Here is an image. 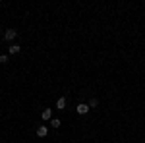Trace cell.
<instances>
[{"label":"cell","instance_id":"cell-1","mask_svg":"<svg viewBox=\"0 0 145 143\" xmlns=\"http://www.w3.org/2000/svg\"><path fill=\"white\" fill-rule=\"evenodd\" d=\"M16 37H18V31L16 29H6L4 31V41H14Z\"/></svg>","mask_w":145,"mask_h":143},{"label":"cell","instance_id":"cell-2","mask_svg":"<svg viewBox=\"0 0 145 143\" xmlns=\"http://www.w3.org/2000/svg\"><path fill=\"white\" fill-rule=\"evenodd\" d=\"M76 110H78V114H87L91 108H89V104H83V103H81V104L76 106Z\"/></svg>","mask_w":145,"mask_h":143},{"label":"cell","instance_id":"cell-3","mask_svg":"<svg viewBox=\"0 0 145 143\" xmlns=\"http://www.w3.org/2000/svg\"><path fill=\"white\" fill-rule=\"evenodd\" d=\"M66 104H68V101L64 99V97H60V99L56 101V108H58V110H64V108H66Z\"/></svg>","mask_w":145,"mask_h":143},{"label":"cell","instance_id":"cell-4","mask_svg":"<svg viewBox=\"0 0 145 143\" xmlns=\"http://www.w3.org/2000/svg\"><path fill=\"white\" fill-rule=\"evenodd\" d=\"M46 133H48L46 126H39V128H37V135H39V137H45Z\"/></svg>","mask_w":145,"mask_h":143},{"label":"cell","instance_id":"cell-5","mask_svg":"<svg viewBox=\"0 0 145 143\" xmlns=\"http://www.w3.org/2000/svg\"><path fill=\"white\" fill-rule=\"evenodd\" d=\"M41 116H43V120H50V118H52V110H50V108H45Z\"/></svg>","mask_w":145,"mask_h":143},{"label":"cell","instance_id":"cell-6","mask_svg":"<svg viewBox=\"0 0 145 143\" xmlns=\"http://www.w3.org/2000/svg\"><path fill=\"white\" fill-rule=\"evenodd\" d=\"M20 50H22V46H20V44H16V43L10 46V54H18Z\"/></svg>","mask_w":145,"mask_h":143},{"label":"cell","instance_id":"cell-7","mask_svg":"<svg viewBox=\"0 0 145 143\" xmlns=\"http://www.w3.org/2000/svg\"><path fill=\"white\" fill-rule=\"evenodd\" d=\"M50 124H52V128H60V126H62V122L58 120V118H52V122H50Z\"/></svg>","mask_w":145,"mask_h":143},{"label":"cell","instance_id":"cell-8","mask_svg":"<svg viewBox=\"0 0 145 143\" xmlns=\"http://www.w3.org/2000/svg\"><path fill=\"white\" fill-rule=\"evenodd\" d=\"M97 104H99V101H97V99H91L89 101V108H95Z\"/></svg>","mask_w":145,"mask_h":143},{"label":"cell","instance_id":"cell-9","mask_svg":"<svg viewBox=\"0 0 145 143\" xmlns=\"http://www.w3.org/2000/svg\"><path fill=\"white\" fill-rule=\"evenodd\" d=\"M0 64H8V56L6 54H0Z\"/></svg>","mask_w":145,"mask_h":143}]
</instances>
